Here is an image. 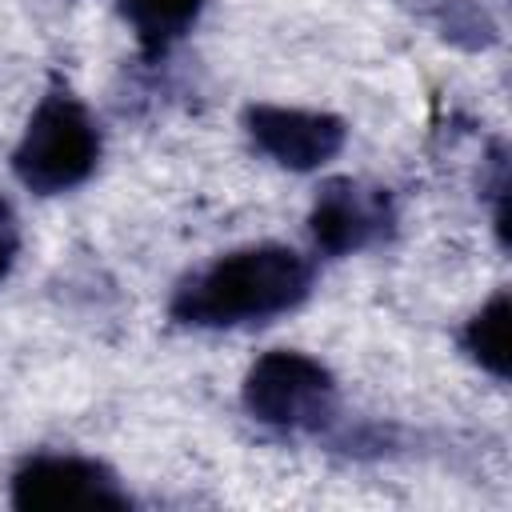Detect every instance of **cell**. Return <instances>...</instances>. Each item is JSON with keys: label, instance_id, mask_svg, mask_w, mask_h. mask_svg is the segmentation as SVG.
<instances>
[{"label": "cell", "instance_id": "obj_7", "mask_svg": "<svg viewBox=\"0 0 512 512\" xmlns=\"http://www.w3.org/2000/svg\"><path fill=\"white\" fill-rule=\"evenodd\" d=\"M204 0H120L144 52H164L200 12Z\"/></svg>", "mask_w": 512, "mask_h": 512}, {"label": "cell", "instance_id": "obj_1", "mask_svg": "<svg viewBox=\"0 0 512 512\" xmlns=\"http://www.w3.org/2000/svg\"><path fill=\"white\" fill-rule=\"evenodd\" d=\"M308 284H312V272L304 256H296L292 248H276V244L244 248L216 260L200 276H192L176 292L172 316L184 324H208V328L268 320L276 312L296 308Z\"/></svg>", "mask_w": 512, "mask_h": 512}, {"label": "cell", "instance_id": "obj_4", "mask_svg": "<svg viewBox=\"0 0 512 512\" xmlns=\"http://www.w3.org/2000/svg\"><path fill=\"white\" fill-rule=\"evenodd\" d=\"M12 504L32 512H68V508H124L116 480L80 456H36L12 480Z\"/></svg>", "mask_w": 512, "mask_h": 512}, {"label": "cell", "instance_id": "obj_6", "mask_svg": "<svg viewBox=\"0 0 512 512\" xmlns=\"http://www.w3.org/2000/svg\"><path fill=\"white\" fill-rule=\"evenodd\" d=\"M388 220L392 212L384 192L360 188L352 180H332L312 208V236L328 252H352L376 240L388 228Z\"/></svg>", "mask_w": 512, "mask_h": 512}, {"label": "cell", "instance_id": "obj_9", "mask_svg": "<svg viewBox=\"0 0 512 512\" xmlns=\"http://www.w3.org/2000/svg\"><path fill=\"white\" fill-rule=\"evenodd\" d=\"M16 252H20V228H16L12 208L0 200V280L8 276V268H12Z\"/></svg>", "mask_w": 512, "mask_h": 512}, {"label": "cell", "instance_id": "obj_5", "mask_svg": "<svg viewBox=\"0 0 512 512\" xmlns=\"http://www.w3.org/2000/svg\"><path fill=\"white\" fill-rule=\"evenodd\" d=\"M252 140L284 168L308 172L324 160H332L344 144V124L328 112H304V108H272L260 104L248 112Z\"/></svg>", "mask_w": 512, "mask_h": 512}, {"label": "cell", "instance_id": "obj_2", "mask_svg": "<svg viewBox=\"0 0 512 512\" xmlns=\"http://www.w3.org/2000/svg\"><path fill=\"white\" fill-rule=\"evenodd\" d=\"M96 152H100V140L88 112L68 92H52L32 112L24 140L16 144L12 168L32 192L48 196L80 184L96 168Z\"/></svg>", "mask_w": 512, "mask_h": 512}, {"label": "cell", "instance_id": "obj_8", "mask_svg": "<svg viewBox=\"0 0 512 512\" xmlns=\"http://www.w3.org/2000/svg\"><path fill=\"white\" fill-rule=\"evenodd\" d=\"M464 348L492 376H508V296L496 292L464 328Z\"/></svg>", "mask_w": 512, "mask_h": 512}, {"label": "cell", "instance_id": "obj_3", "mask_svg": "<svg viewBox=\"0 0 512 512\" xmlns=\"http://www.w3.org/2000/svg\"><path fill=\"white\" fill-rule=\"evenodd\" d=\"M244 404L256 420L276 428H320L336 408V384L312 356L276 348L252 364Z\"/></svg>", "mask_w": 512, "mask_h": 512}]
</instances>
